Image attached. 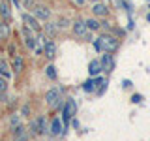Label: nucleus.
Here are the masks:
<instances>
[{"instance_id": "f3484780", "label": "nucleus", "mask_w": 150, "mask_h": 141, "mask_svg": "<svg viewBox=\"0 0 150 141\" xmlns=\"http://www.w3.org/2000/svg\"><path fill=\"white\" fill-rule=\"evenodd\" d=\"M45 32L49 36H56V32H58V26H56V23H49V25H45Z\"/></svg>"}, {"instance_id": "aec40b11", "label": "nucleus", "mask_w": 150, "mask_h": 141, "mask_svg": "<svg viewBox=\"0 0 150 141\" xmlns=\"http://www.w3.org/2000/svg\"><path fill=\"white\" fill-rule=\"evenodd\" d=\"M86 25H88V30H94V32L101 28V25L96 21V19H88V21H86Z\"/></svg>"}, {"instance_id": "f8f14e48", "label": "nucleus", "mask_w": 150, "mask_h": 141, "mask_svg": "<svg viewBox=\"0 0 150 141\" xmlns=\"http://www.w3.org/2000/svg\"><path fill=\"white\" fill-rule=\"evenodd\" d=\"M0 15L6 19V21L11 17V9H9V2H8V0H0Z\"/></svg>"}, {"instance_id": "c756f323", "label": "nucleus", "mask_w": 150, "mask_h": 141, "mask_svg": "<svg viewBox=\"0 0 150 141\" xmlns=\"http://www.w3.org/2000/svg\"><path fill=\"white\" fill-rule=\"evenodd\" d=\"M75 2H77V4H79V6H83V4H84V2H86V0H75Z\"/></svg>"}, {"instance_id": "bb28decb", "label": "nucleus", "mask_w": 150, "mask_h": 141, "mask_svg": "<svg viewBox=\"0 0 150 141\" xmlns=\"http://www.w3.org/2000/svg\"><path fill=\"white\" fill-rule=\"evenodd\" d=\"M141 100H143V96H139V94H135V96L131 98V102H135V103H137V102H141Z\"/></svg>"}, {"instance_id": "1a4fd4ad", "label": "nucleus", "mask_w": 150, "mask_h": 141, "mask_svg": "<svg viewBox=\"0 0 150 141\" xmlns=\"http://www.w3.org/2000/svg\"><path fill=\"white\" fill-rule=\"evenodd\" d=\"M13 141H28V132L26 128H23L21 124L17 128H13Z\"/></svg>"}, {"instance_id": "cd10ccee", "label": "nucleus", "mask_w": 150, "mask_h": 141, "mask_svg": "<svg viewBox=\"0 0 150 141\" xmlns=\"http://www.w3.org/2000/svg\"><path fill=\"white\" fill-rule=\"evenodd\" d=\"M122 85H124V88H129V87H131V81H128V79H126V81H122Z\"/></svg>"}, {"instance_id": "c85d7f7f", "label": "nucleus", "mask_w": 150, "mask_h": 141, "mask_svg": "<svg viewBox=\"0 0 150 141\" xmlns=\"http://www.w3.org/2000/svg\"><path fill=\"white\" fill-rule=\"evenodd\" d=\"M28 111H30V107H28V105L23 107V115H28Z\"/></svg>"}, {"instance_id": "0eeeda50", "label": "nucleus", "mask_w": 150, "mask_h": 141, "mask_svg": "<svg viewBox=\"0 0 150 141\" xmlns=\"http://www.w3.org/2000/svg\"><path fill=\"white\" fill-rule=\"evenodd\" d=\"M11 70L15 73H21L23 70H25V58H23L21 55H13V58H11Z\"/></svg>"}, {"instance_id": "423d86ee", "label": "nucleus", "mask_w": 150, "mask_h": 141, "mask_svg": "<svg viewBox=\"0 0 150 141\" xmlns=\"http://www.w3.org/2000/svg\"><path fill=\"white\" fill-rule=\"evenodd\" d=\"M32 15H36L38 19H41V21H49V17H51V9L47 8V6H34L32 8Z\"/></svg>"}, {"instance_id": "39448f33", "label": "nucleus", "mask_w": 150, "mask_h": 141, "mask_svg": "<svg viewBox=\"0 0 150 141\" xmlns=\"http://www.w3.org/2000/svg\"><path fill=\"white\" fill-rule=\"evenodd\" d=\"M23 25H25L26 28H30V30H34V32H40L41 30V26H40V23H38V17L36 15H30V13H23Z\"/></svg>"}, {"instance_id": "412c9836", "label": "nucleus", "mask_w": 150, "mask_h": 141, "mask_svg": "<svg viewBox=\"0 0 150 141\" xmlns=\"http://www.w3.org/2000/svg\"><path fill=\"white\" fill-rule=\"evenodd\" d=\"M96 85H98V83H96V79H90V81H86V83L83 85V88H84V90H86V92H92Z\"/></svg>"}, {"instance_id": "393cba45", "label": "nucleus", "mask_w": 150, "mask_h": 141, "mask_svg": "<svg viewBox=\"0 0 150 141\" xmlns=\"http://www.w3.org/2000/svg\"><path fill=\"white\" fill-rule=\"evenodd\" d=\"M94 47H96V51L103 53V47H101V41H100V40H96V41H94Z\"/></svg>"}, {"instance_id": "4468645a", "label": "nucleus", "mask_w": 150, "mask_h": 141, "mask_svg": "<svg viewBox=\"0 0 150 141\" xmlns=\"http://www.w3.org/2000/svg\"><path fill=\"white\" fill-rule=\"evenodd\" d=\"M28 130H30V134H32V135H40V134H41V130H40V117H38V119H34V120L30 122Z\"/></svg>"}, {"instance_id": "a878e982", "label": "nucleus", "mask_w": 150, "mask_h": 141, "mask_svg": "<svg viewBox=\"0 0 150 141\" xmlns=\"http://www.w3.org/2000/svg\"><path fill=\"white\" fill-rule=\"evenodd\" d=\"M17 126H19V117L15 115V117L11 119V128H17Z\"/></svg>"}, {"instance_id": "6e6552de", "label": "nucleus", "mask_w": 150, "mask_h": 141, "mask_svg": "<svg viewBox=\"0 0 150 141\" xmlns=\"http://www.w3.org/2000/svg\"><path fill=\"white\" fill-rule=\"evenodd\" d=\"M92 13L96 17H105L107 13H109V8H107L105 4H101V2H94L92 4Z\"/></svg>"}, {"instance_id": "2eb2a0df", "label": "nucleus", "mask_w": 150, "mask_h": 141, "mask_svg": "<svg viewBox=\"0 0 150 141\" xmlns=\"http://www.w3.org/2000/svg\"><path fill=\"white\" fill-rule=\"evenodd\" d=\"M0 75L6 77V79H9V75H11V70H9V66L6 64V60H0Z\"/></svg>"}, {"instance_id": "20e7f679", "label": "nucleus", "mask_w": 150, "mask_h": 141, "mask_svg": "<svg viewBox=\"0 0 150 141\" xmlns=\"http://www.w3.org/2000/svg\"><path fill=\"white\" fill-rule=\"evenodd\" d=\"M71 28H73V34L79 36V38H90L88 34H90V30H88V25L86 21H83V19H77L75 23H71Z\"/></svg>"}, {"instance_id": "b1692460", "label": "nucleus", "mask_w": 150, "mask_h": 141, "mask_svg": "<svg viewBox=\"0 0 150 141\" xmlns=\"http://www.w3.org/2000/svg\"><path fill=\"white\" fill-rule=\"evenodd\" d=\"M6 90H8V79L0 75V94H6Z\"/></svg>"}, {"instance_id": "f03ea898", "label": "nucleus", "mask_w": 150, "mask_h": 141, "mask_svg": "<svg viewBox=\"0 0 150 141\" xmlns=\"http://www.w3.org/2000/svg\"><path fill=\"white\" fill-rule=\"evenodd\" d=\"M98 40L101 41V47H103V53H115L116 49L120 47V40H116L115 36H109V34H103L100 36Z\"/></svg>"}, {"instance_id": "9b49d317", "label": "nucleus", "mask_w": 150, "mask_h": 141, "mask_svg": "<svg viewBox=\"0 0 150 141\" xmlns=\"http://www.w3.org/2000/svg\"><path fill=\"white\" fill-rule=\"evenodd\" d=\"M43 51H45V56H47V58H54V56H56V43H54L53 40H49L45 43Z\"/></svg>"}, {"instance_id": "5701e85b", "label": "nucleus", "mask_w": 150, "mask_h": 141, "mask_svg": "<svg viewBox=\"0 0 150 141\" xmlns=\"http://www.w3.org/2000/svg\"><path fill=\"white\" fill-rule=\"evenodd\" d=\"M40 130H41V134H49V128H47L45 117H40Z\"/></svg>"}, {"instance_id": "dca6fc26", "label": "nucleus", "mask_w": 150, "mask_h": 141, "mask_svg": "<svg viewBox=\"0 0 150 141\" xmlns=\"http://www.w3.org/2000/svg\"><path fill=\"white\" fill-rule=\"evenodd\" d=\"M9 38V25L8 23H0V40H8Z\"/></svg>"}, {"instance_id": "7c9ffc66", "label": "nucleus", "mask_w": 150, "mask_h": 141, "mask_svg": "<svg viewBox=\"0 0 150 141\" xmlns=\"http://www.w3.org/2000/svg\"><path fill=\"white\" fill-rule=\"evenodd\" d=\"M146 21H148V23H150V13H148V15H146Z\"/></svg>"}, {"instance_id": "9d476101", "label": "nucleus", "mask_w": 150, "mask_h": 141, "mask_svg": "<svg viewBox=\"0 0 150 141\" xmlns=\"http://www.w3.org/2000/svg\"><path fill=\"white\" fill-rule=\"evenodd\" d=\"M100 72H103V64L101 60H92L90 64H88V73L92 75V77H96V75H100Z\"/></svg>"}, {"instance_id": "f257e3e1", "label": "nucleus", "mask_w": 150, "mask_h": 141, "mask_svg": "<svg viewBox=\"0 0 150 141\" xmlns=\"http://www.w3.org/2000/svg\"><path fill=\"white\" fill-rule=\"evenodd\" d=\"M45 102L49 107H58L60 103H64V90L60 87H53L45 94Z\"/></svg>"}, {"instance_id": "7ed1b4c3", "label": "nucleus", "mask_w": 150, "mask_h": 141, "mask_svg": "<svg viewBox=\"0 0 150 141\" xmlns=\"http://www.w3.org/2000/svg\"><path fill=\"white\" fill-rule=\"evenodd\" d=\"M75 113H77V103H75L73 98H68V100L64 102V111H62V115H64V128H66V124H68V120H71L75 117Z\"/></svg>"}, {"instance_id": "a211bd4d", "label": "nucleus", "mask_w": 150, "mask_h": 141, "mask_svg": "<svg viewBox=\"0 0 150 141\" xmlns=\"http://www.w3.org/2000/svg\"><path fill=\"white\" fill-rule=\"evenodd\" d=\"M71 23H69V19L68 17H60L58 21H56V26H58V30H62V28H68Z\"/></svg>"}, {"instance_id": "4be33fe9", "label": "nucleus", "mask_w": 150, "mask_h": 141, "mask_svg": "<svg viewBox=\"0 0 150 141\" xmlns=\"http://www.w3.org/2000/svg\"><path fill=\"white\" fill-rule=\"evenodd\" d=\"M45 73H47V77H49V79H53V81L56 79V72H54V66H47V68H45Z\"/></svg>"}, {"instance_id": "ddd939ff", "label": "nucleus", "mask_w": 150, "mask_h": 141, "mask_svg": "<svg viewBox=\"0 0 150 141\" xmlns=\"http://www.w3.org/2000/svg\"><path fill=\"white\" fill-rule=\"evenodd\" d=\"M51 134L53 135L62 134V122H60V119H53V122H51Z\"/></svg>"}, {"instance_id": "6ab92c4d", "label": "nucleus", "mask_w": 150, "mask_h": 141, "mask_svg": "<svg viewBox=\"0 0 150 141\" xmlns=\"http://www.w3.org/2000/svg\"><path fill=\"white\" fill-rule=\"evenodd\" d=\"M101 64H103V70H107V68H111V66H112V56H111V53H105Z\"/></svg>"}]
</instances>
